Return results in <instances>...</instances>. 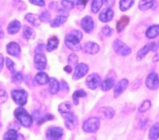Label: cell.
<instances>
[{"instance_id":"cell-1","label":"cell","mask_w":159,"mask_h":140,"mask_svg":"<svg viewBox=\"0 0 159 140\" xmlns=\"http://www.w3.org/2000/svg\"><path fill=\"white\" fill-rule=\"evenodd\" d=\"M83 37V34L80 30H75L68 34L65 38L66 46L72 51H79L81 49L80 41Z\"/></svg>"},{"instance_id":"cell-2","label":"cell","mask_w":159,"mask_h":140,"mask_svg":"<svg viewBox=\"0 0 159 140\" xmlns=\"http://www.w3.org/2000/svg\"><path fill=\"white\" fill-rule=\"evenodd\" d=\"M14 116L24 127H30L33 122L32 116L22 107H18L14 111Z\"/></svg>"},{"instance_id":"cell-3","label":"cell","mask_w":159,"mask_h":140,"mask_svg":"<svg viewBox=\"0 0 159 140\" xmlns=\"http://www.w3.org/2000/svg\"><path fill=\"white\" fill-rule=\"evenodd\" d=\"M100 126V120L98 117H90L86 120L83 125V129L86 133H94Z\"/></svg>"},{"instance_id":"cell-4","label":"cell","mask_w":159,"mask_h":140,"mask_svg":"<svg viewBox=\"0 0 159 140\" xmlns=\"http://www.w3.org/2000/svg\"><path fill=\"white\" fill-rule=\"evenodd\" d=\"M113 49L116 53L122 56H128L132 53L130 48L119 39L114 40L113 43Z\"/></svg>"},{"instance_id":"cell-5","label":"cell","mask_w":159,"mask_h":140,"mask_svg":"<svg viewBox=\"0 0 159 140\" xmlns=\"http://www.w3.org/2000/svg\"><path fill=\"white\" fill-rule=\"evenodd\" d=\"M11 97L14 102L20 106H23L27 103V93L24 90H12L11 92Z\"/></svg>"},{"instance_id":"cell-6","label":"cell","mask_w":159,"mask_h":140,"mask_svg":"<svg viewBox=\"0 0 159 140\" xmlns=\"http://www.w3.org/2000/svg\"><path fill=\"white\" fill-rule=\"evenodd\" d=\"M159 48V42H151L145 45L137 53L136 58L137 60H142L150 51H155Z\"/></svg>"},{"instance_id":"cell-7","label":"cell","mask_w":159,"mask_h":140,"mask_svg":"<svg viewBox=\"0 0 159 140\" xmlns=\"http://www.w3.org/2000/svg\"><path fill=\"white\" fill-rule=\"evenodd\" d=\"M61 115L64 119L66 128L70 130L73 129L78 124L77 118L75 115L71 112L62 113Z\"/></svg>"},{"instance_id":"cell-8","label":"cell","mask_w":159,"mask_h":140,"mask_svg":"<svg viewBox=\"0 0 159 140\" xmlns=\"http://www.w3.org/2000/svg\"><path fill=\"white\" fill-rule=\"evenodd\" d=\"M145 85L150 90H156L159 87V77L155 72L148 75L145 80Z\"/></svg>"},{"instance_id":"cell-9","label":"cell","mask_w":159,"mask_h":140,"mask_svg":"<svg viewBox=\"0 0 159 140\" xmlns=\"http://www.w3.org/2000/svg\"><path fill=\"white\" fill-rule=\"evenodd\" d=\"M63 135V130L60 127H50L46 133V137L48 139L57 140L60 139Z\"/></svg>"},{"instance_id":"cell-10","label":"cell","mask_w":159,"mask_h":140,"mask_svg":"<svg viewBox=\"0 0 159 140\" xmlns=\"http://www.w3.org/2000/svg\"><path fill=\"white\" fill-rule=\"evenodd\" d=\"M86 86L92 90L96 89L101 83V77L97 73H93L89 74L86 79Z\"/></svg>"},{"instance_id":"cell-11","label":"cell","mask_w":159,"mask_h":140,"mask_svg":"<svg viewBox=\"0 0 159 140\" xmlns=\"http://www.w3.org/2000/svg\"><path fill=\"white\" fill-rule=\"evenodd\" d=\"M89 71V66L85 63H80L76 64L75 69L73 75V79L74 80L80 79L84 77Z\"/></svg>"},{"instance_id":"cell-12","label":"cell","mask_w":159,"mask_h":140,"mask_svg":"<svg viewBox=\"0 0 159 140\" xmlns=\"http://www.w3.org/2000/svg\"><path fill=\"white\" fill-rule=\"evenodd\" d=\"M34 65L38 70H43L46 68L47 58L43 53H35L34 56Z\"/></svg>"},{"instance_id":"cell-13","label":"cell","mask_w":159,"mask_h":140,"mask_svg":"<svg viewBox=\"0 0 159 140\" xmlns=\"http://www.w3.org/2000/svg\"><path fill=\"white\" fill-rule=\"evenodd\" d=\"M81 26L83 30L86 33H91L94 27V23L93 18L89 15L84 17L81 21Z\"/></svg>"},{"instance_id":"cell-14","label":"cell","mask_w":159,"mask_h":140,"mask_svg":"<svg viewBox=\"0 0 159 140\" xmlns=\"http://www.w3.org/2000/svg\"><path fill=\"white\" fill-rule=\"evenodd\" d=\"M129 85V81L126 79H122L119 81L114 89V97L117 98L119 97L127 89Z\"/></svg>"},{"instance_id":"cell-15","label":"cell","mask_w":159,"mask_h":140,"mask_svg":"<svg viewBox=\"0 0 159 140\" xmlns=\"http://www.w3.org/2000/svg\"><path fill=\"white\" fill-rule=\"evenodd\" d=\"M6 51L9 55L14 57H17L20 55V48L17 43L12 42L7 45Z\"/></svg>"},{"instance_id":"cell-16","label":"cell","mask_w":159,"mask_h":140,"mask_svg":"<svg viewBox=\"0 0 159 140\" xmlns=\"http://www.w3.org/2000/svg\"><path fill=\"white\" fill-rule=\"evenodd\" d=\"M99 46L96 43L88 42L84 44L83 50L86 53L89 55H94L99 51Z\"/></svg>"},{"instance_id":"cell-17","label":"cell","mask_w":159,"mask_h":140,"mask_svg":"<svg viewBox=\"0 0 159 140\" xmlns=\"http://www.w3.org/2000/svg\"><path fill=\"white\" fill-rule=\"evenodd\" d=\"M114 17V12L110 7L103 9L99 15V19L102 22L111 21Z\"/></svg>"},{"instance_id":"cell-18","label":"cell","mask_w":159,"mask_h":140,"mask_svg":"<svg viewBox=\"0 0 159 140\" xmlns=\"http://www.w3.org/2000/svg\"><path fill=\"white\" fill-rule=\"evenodd\" d=\"M115 84V79L112 76H107L102 82L101 84V89L104 92L109 91Z\"/></svg>"},{"instance_id":"cell-19","label":"cell","mask_w":159,"mask_h":140,"mask_svg":"<svg viewBox=\"0 0 159 140\" xmlns=\"http://www.w3.org/2000/svg\"><path fill=\"white\" fill-rule=\"evenodd\" d=\"M155 4V0H140L139 3V8L142 11H146L153 8Z\"/></svg>"},{"instance_id":"cell-20","label":"cell","mask_w":159,"mask_h":140,"mask_svg":"<svg viewBox=\"0 0 159 140\" xmlns=\"http://www.w3.org/2000/svg\"><path fill=\"white\" fill-rule=\"evenodd\" d=\"M20 22L17 20H12L7 26V30L9 34H15L19 32L20 28Z\"/></svg>"},{"instance_id":"cell-21","label":"cell","mask_w":159,"mask_h":140,"mask_svg":"<svg viewBox=\"0 0 159 140\" xmlns=\"http://www.w3.org/2000/svg\"><path fill=\"white\" fill-rule=\"evenodd\" d=\"M35 81L40 85H45L49 82L50 78L48 74L43 72H38L35 76Z\"/></svg>"},{"instance_id":"cell-22","label":"cell","mask_w":159,"mask_h":140,"mask_svg":"<svg viewBox=\"0 0 159 140\" xmlns=\"http://www.w3.org/2000/svg\"><path fill=\"white\" fill-rule=\"evenodd\" d=\"M146 36L148 38H154L159 35V25L150 26L146 31Z\"/></svg>"},{"instance_id":"cell-23","label":"cell","mask_w":159,"mask_h":140,"mask_svg":"<svg viewBox=\"0 0 159 140\" xmlns=\"http://www.w3.org/2000/svg\"><path fill=\"white\" fill-rule=\"evenodd\" d=\"M59 44V40L57 37H52L48 40L46 49L47 51L50 52L57 49Z\"/></svg>"},{"instance_id":"cell-24","label":"cell","mask_w":159,"mask_h":140,"mask_svg":"<svg viewBox=\"0 0 159 140\" xmlns=\"http://www.w3.org/2000/svg\"><path fill=\"white\" fill-rule=\"evenodd\" d=\"M150 139L155 140L159 138V123H155L150 129L148 133Z\"/></svg>"},{"instance_id":"cell-25","label":"cell","mask_w":159,"mask_h":140,"mask_svg":"<svg viewBox=\"0 0 159 140\" xmlns=\"http://www.w3.org/2000/svg\"><path fill=\"white\" fill-rule=\"evenodd\" d=\"M49 89L50 92L53 94H57L60 89V84L58 81L53 77H52L49 80Z\"/></svg>"},{"instance_id":"cell-26","label":"cell","mask_w":159,"mask_h":140,"mask_svg":"<svg viewBox=\"0 0 159 140\" xmlns=\"http://www.w3.org/2000/svg\"><path fill=\"white\" fill-rule=\"evenodd\" d=\"M129 22V18L127 16L124 15L121 17L116 24L117 30L119 32H122L128 25Z\"/></svg>"},{"instance_id":"cell-27","label":"cell","mask_w":159,"mask_h":140,"mask_svg":"<svg viewBox=\"0 0 159 140\" xmlns=\"http://www.w3.org/2000/svg\"><path fill=\"white\" fill-rule=\"evenodd\" d=\"M67 20V17L64 15H58L53 20L50 21V25L52 27H58L63 25Z\"/></svg>"},{"instance_id":"cell-28","label":"cell","mask_w":159,"mask_h":140,"mask_svg":"<svg viewBox=\"0 0 159 140\" xmlns=\"http://www.w3.org/2000/svg\"><path fill=\"white\" fill-rule=\"evenodd\" d=\"M87 94L83 89H78L76 90L72 95L73 102L75 105H78L79 103V100L80 98H84Z\"/></svg>"},{"instance_id":"cell-29","label":"cell","mask_w":159,"mask_h":140,"mask_svg":"<svg viewBox=\"0 0 159 140\" xmlns=\"http://www.w3.org/2000/svg\"><path fill=\"white\" fill-rule=\"evenodd\" d=\"M100 112L107 119L112 118L115 115V110L113 109V108L109 106L101 107L100 108Z\"/></svg>"},{"instance_id":"cell-30","label":"cell","mask_w":159,"mask_h":140,"mask_svg":"<svg viewBox=\"0 0 159 140\" xmlns=\"http://www.w3.org/2000/svg\"><path fill=\"white\" fill-rule=\"evenodd\" d=\"M25 18L29 23L32 24L34 26H38L40 24V19L35 14L31 13L27 14L25 16Z\"/></svg>"},{"instance_id":"cell-31","label":"cell","mask_w":159,"mask_h":140,"mask_svg":"<svg viewBox=\"0 0 159 140\" xmlns=\"http://www.w3.org/2000/svg\"><path fill=\"white\" fill-rule=\"evenodd\" d=\"M134 0H120L119 2V8L122 11H125L132 6Z\"/></svg>"},{"instance_id":"cell-32","label":"cell","mask_w":159,"mask_h":140,"mask_svg":"<svg viewBox=\"0 0 159 140\" xmlns=\"http://www.w3.org/2000/svg\"><path fill=\"white\" fill-rule=\"evenodd\" d=\"M71 104L70 102H64L60 103L58 106V111L62 113L65 112H71Z\"/></svg>"},{"instance_id":"cell-33","label":"cell","mask_w":159,"mask_h":140,"mask_svg":"<svg viewBox=\"0 0 159 140\" xmlns=\"http://www.w3.org/2000/svg\"><path fill=\"white\" fill-rule=\"evenodd\" d=\"M4 139L6 140H15L17 139V131L14 129H11L8 130L3 137Z\"/></svg>"},{"instance_id":"cell-34","label":"cell","mask_w":159,"mask_h":140,"mask_svg":"<svg viewBox=\"0 0 159 140\" xmlns=\"http://www.w3.org/2000/svg\"><path fill=\"white\" fill-rule=\"evenodd\" d=\"M102 0H93L91 3V11L93 13H97L102 7Z\"/></svg>"},{"instance_id":"cell-35","label":"cell","mask_w":159,"mask_h":140,"mask_svg":"<svg viewBox=\"0 0 159 140\" xmlns=\"http://www.w3.org/2000/svg\"><path fill=\"white\" fill-rule=\"evenodd\" d=\"M35 35V33L32 28H30L29 27H24L23 29V36L24 37L27 39L29 40L32 38Z\"/></svg>"},{"instance_id":"cell-36","label":"cell","mask_w":159,"mask_h":140,"mask_svg":"<svg viewBox=\"0 0 159 140\" xmlns=\"http://www.w3.org/2000/svg\"><path fill=\"white\" fill-rule=\"evenodd\" d=\"M23 75L21 72H14L13 73V76L12 77V82L14 84H20L23 81Z\"/></svg>"},{"instance_id":"cell-37","label":"cell","mask_w":159,"mask_h":140,"mask_svg":"<svg viewBox=\"0 0 159 140\" xmlns=\"http://www.w3.org/2000/svg\"><path fill=\"white\" fill-rule=\"evenodd\" d=\"M76 0H61V4L66 9H72L75 6Z\"/></svg>"},{"instance_id":"cell-38","label":"cell","mask_w":159,"mask_h":140,"mask_svg":"<svg viewBox=\"0 0 159 140\" xmlns=\"http://www.w3.org/2000/svg\"><path fill=\"white\" fill-rule=\"evenodd\" d=\"M151 107V102L148 100L143 101L139 107V112L140 113H144L147 112Z\"/></svg>"},{"instance_id":"cell-39","label":"cell","mask_w":159,"mask_h":140,"mask_svg":"<svg viewBox=\"0 0 159 140\" xmlns=\"http://www.w3.org/2000/svg\"><path fill=\"white\" fill-rule=\"evenodd\" d=\"M78 61V58L77 55L75 53H71L68 58V65L73 66H76Z\"/></svg>"},{"instance_id":"cell-40","label":"cell","mask_w":159,"mask_h":140,"mask_svg":"<svg viewBox=\"0 0 159 140\" xmlns=\"http://www.w3.org/2000/svg\"><path fill=\"white\" fill-rule=\"evenodd\" d=\"M6 68L13 74L15 72V64L9 58H6Z\"/></svg>"},{"instance_id":"cell-41","label":"cell","mask_w":159,"mask_h":140,"mask_svg":"<svg viewBox=\"0 0 159 140\" xmlns=\"http://www.w3.org/2000/svg\"><path fill=\"white\" fill-rule=\"evenodd\" d=\"M39 19L41 21H43L45 22H49L50 20V15L49 12L48 11H43L39 16Z\"/></svg>"},{"instance_id":"cell-42","label":"cell","mask_w":159,"mask_h":140,"mask_svg":"<svg viewBox=\"0 0 159 140\" xmlns=\"http://www.w3.org/2000/svg\"><path fill=\"white\" fill-rule=\"evenodd\" d=\"M102 33L106 37H110L113 33V30L109 26L106 25L102 28Z\"/></svg>"},{"instance_id":"cell-43","label":"cell","mask_w":159,"mask_h":140,"mask_svg":"<svg viewBox=\"0 0 159 140\" xmlns=\"http://www.w3.org/2000/svg\"><path fill=\"white\" fill-rule=\"evenodd\" d=\"M7 99V94L3 89H0V103H4Z\"/></svg>"},{"instance_id":"cell-44","label":"cell","mask_w":159,"mask_h":140,"mask_svg":"<svg viewBox=\"0 0 159 140\" xmlns=\"http://www.w3.org/2000/svg\"><path fill=\"white\" fill-rule=\"evenodd\" d=\"M88 1V0H78L76 2V6L78 8L81 10L83 9L85 7Z\"/></svg>"},{"instance_id":"cell-45","label":"cell","mask_w":159,"mask_h":140,"mask_svg":"<svg viewBox=\"0 0 159 140\" xmlns=\"http://www.w3.org/2000/svg\"><path fill=\"white\" fill-rule=\"evenodd\" d=\"M29 2L31 4L38 6H44L45 4L43 0H29Z\"/></svg>"},{"instance_id":"cell-46","label":"cell","mask_w":159,"mask_h":140,"mask_svg":"<svg viewBox=\"0 0 159 140\" xmlns=\"http://www.w3.org/2000/svg\"><path fill=\"white\" fill-rule=\"evenodd\" d=\"M60 87H61V89L63 91H68L69 90V86L67 82L64 80H61V84H60Z\"/></svg>"},{"instance_id":"cell-47","label":"cell","mask_w":159,"mask_h":140,"mask_svg":"<svg viewBox=\"0 0 159 140\" xmlns=\"http://www.w3.org/2000/svg\"><path fill=\"white\" fill-rule=\"evenodd\" d=\"M102 2L108 7H112L115 4V0H102Z\"/></svg>"},{"instance_id":"cell-48","label":"cell","mask_w":159,"mask_h":140,"mask_svg":"<svg viewBox=\"0 0 159 140\" xmlns=\"http://www.w3.org/2000/svg\"><path fill=\"white\" fill-rule=\"evenodd\" d=\"M44 48H45V46H44V45H43V44H40V45H39L36 47V48H35V53H43V50H44Z\"/></svg>"},{"instance_id":"cell-49","label":"cell","mask_w":159,"mask_h":140,"mask_svg":"<svg viewBox=\"0 0 159 140\" xmlns=\"http://www.w3.org/2000/svg\"><path fill=\"white\" fill-rule=\"evenodd\" d=\"M4 58L2 55L0 54V72L1 71L2 69L4 66Z\"/></svg>"},{"instance_id":"cell-50","label":"cell","mask_w":159,"mask_h":140,"mask_svg":"<svg viewBox=\"0 0 159 140\" xmlns=\"http://www.w3.org/2000/svg\"><path fill=\"white\" fill-rule=\"evenodd\" d=\"M64 70L68 73H71L72 71V67L70 65H67L64 68Z\"/></svg>"},{"instance_id":"cell-51","label":"cell","mask_w":159,"mask_h":140,"mask_svg":"<svg viewBox=\"0 0 159 140\" xmlns=\"http://www.w3.org/2000/svg\"><path fill=\"white\" fill-rule=\"evenodd\" d=\"M158 59H159V55H158V53L155 54V55H154L153 58V61H154V62H156V61H157L158 60Z\"/></svg>"},{"instance_id":"cell-52","label":"cell","mask_w":159,"mask_h":140,"mask_svg":"<svg viewBox=\"0 0 159 140\" xmlns=\"http://www.w3.org/2000/svg\"><path fill=\"white\" fill-rule=\"evenodd\" d=\"M3 37H4V32L1 27L0 26V38H2Z\"/></svg>"}]
</instances>
